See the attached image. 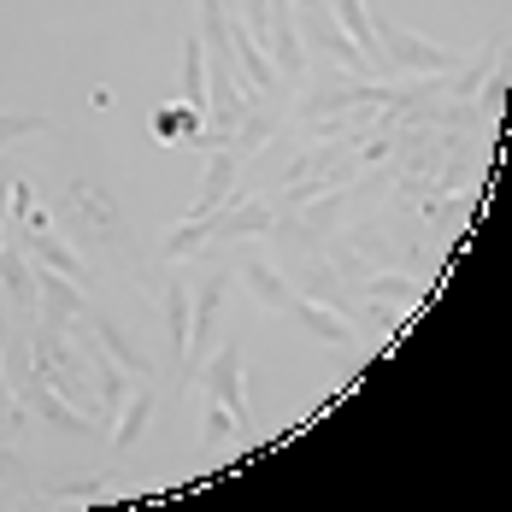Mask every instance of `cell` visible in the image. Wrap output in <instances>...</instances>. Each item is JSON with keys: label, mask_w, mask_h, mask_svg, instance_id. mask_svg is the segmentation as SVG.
I'll list each match as a JSON object with an SVG mask.
<instances>
[{"label": "cell", "mask_w": 512, "mask_h": 512, "mask_svg": "<svg viewBox=\"0 0 512 512\" xmlns=\"http://www.w3.org/2000/svg\"><path fill=\"white\" fill-rule=\"evenodd\" d=\"M218 6H224V12H236V0H218Z\"/></svg>", "instance_id": "cell-28"}, {"label": "cell", "mask_w": 512, "mask_h": 512, "mask_svg": "<svg viewBox=\"0 0 512 512\" xmlns=\"http://www.w3.org/2000/svg\"><path fill=\"white\" fill-rule=\"evenodd\" d=\"M289 318L307 330V336H318V342H330V348H354V324L342 318L336 307H324V301H312V295H295L289 301Z\"/></svg>", "instance_id": "cell-10"}, {"label": "cell", "mask_w": 512, "mask_h": 512, "mask_svg": "<svg viewBox=\"0 0 512 512\" xmlns=\"http://www.w3.org/2000/svg\"><path fill=\"white\" fill-rule=\"evenodd\" d=\"M42 130H48L42 112H0V154L18 148V142H30V136H42Z\"/></svg>", "instance_id": "cell-21"}, {"label": "cell", "mask_w": 512, "mask_h": 512, "mask_svg": "<svg viewBox=\"0 0 512 512\" xmlns=\"http://www.w3.org/2000/svg\"><path fill=\"white\" fill-rule=\"evenodd\" d=\"M201 383H206V395H212L218 407L236 412V424H248V395H242V348H236V342H230V348H218V354L206 359Z\"/></svg>", "instance_id": "cell-6"}, {"label": "cell", "mask_w": 512, "mask_h": 512, "mask_svg": "<svg viewBox=\"0 0 512 512\" xmlns=\"http://www.w3.org/2000/svg\"><path fill=\"white\" fill-rule=\"evenodd\" d=\"M165 342H171V359L183 365V354H189V283H165Z\"/></svg>", "instance_id": "cell-16"}, {"label": "cell", "mask_w": 512, "mask_h": 512, "mask_svg": "<svg viewBox=\"0 0 512 512\" xmlns=\"http://www.w3.org/2000/svg\"><path fill=\"white\" fill-rule=\"evenodd\" d=\"M218 312H224V277H206L195 289V318H189V354H183V377H201L212 359V336H218Z\"/></svg>", "instance_id": "cell-4"}, {"label": "cell", "mask_w": 512, "mask_h": 512, "mask_svg": "<svg viewBox=\"0 0 512 512\" xmlns=\"http://www.w3.org/2000/svg\"><path fill=\"white\" fill-rule=\"evenodd\" d=\"M236 430H242V424H236V412H230V407H218V401L206 407V442H212V448H224Z\"/></svg>", "instance_id": "cell-24"}, {"label": "cell", "mask_w": 512, "mask_h": 512, "mask_svg": "<svg viewBox=\"0 0 512 512\" xmlns=\"http://www.w3.org/2000/svg\"><path fill=\"white\" fill-rule=\"evenodd\" d=\"M324 195H336V177H307V183H289V189H283V212H295V206H307V201H324Z\"/></svg>", "instance_id": "cell-22"}, {"label": "cell", "mask_w": 512, "mask_h": 512, "mask_svg": "<svg viewBox=\"0 0 512 512\" xmlns=\"http://www.w3.org/2000/svg\"><path fill=\"white\" fill-rule=\"evenodd\" d=\"M83 324L95 330V342H101L106 354H112L118 365H124V377H142V383L154 377V359H148L142 348H136V342H130V336H124V330H118V324H112V312L89 307V312H83Z\"/></svg>", "instance_id": "cell-8"}, {"label": "cell", "mask_w": 512, "mask_h": 512, "mask_svg": "<svg viewBox=\"0 0 512 512\" xmlns=\"http://www.w3.org/2000/svg\"><path fill=\"white\" fill-rule=\"evenodd\" d=\"M24 242V254L36 259L42 271H59V277H71V283H83L89 277V265H83V254L65 242V236H53V224H42V230H30V236H18Z\"/></svg>", "instance_id": "cell-9"}, {"label": "cell", "mask_w": 512, "mask_h": 512, "mask_svg": "<svg viewBox=\"0 0 512 512\" xmlns=\"http://www.w3.org/2000/svg\"><path fill=\"white\" fill-rule=\"evenodd\" d=\"M301 6H324V0H301Z\"/></svg>", "instance_id": "cell-29"}, {"label": "cell", "mask_w": 512, "mask_h": 512, "mask_svg": "<svg viewBox=\"0 0 512 512\" xmlns=\"http://www.w3.org/2000/svg\"><path fill=\"white\" fill-rule=\"evenodd\" d=\"M371 318H377V330H401V307H389V301H371Z\"/></svg>", "instance_id": "cell-26"}, {"label": "cell", "mask_w": 512, "mask_h": 512, "mask_svg": "<svg viewBox=\"0 0 512 512\" xmlns=\"http://www.w3.org/2000/svg\"><path fill=\"white\" fill-rule=\"evenodd\" d=\"M365 283H371V301H389V307H401V312L418 307V301H424V289H430V283L401 277V271H371Z\"/></svg>", "instance_id": "cell-17"}, {"label": "cell", "mask_w": 512, "mask_h": 512, "mask_svg": "<svg viewBox=\"0 0 512 512\" xmlns=\"http://www.w3.org/2000/svg\"><path fill=\"white\" fill-rule=\"evenodd\" d=\"M236 165H242V154H236V148H218V154L206 159L201 201H195V212H189V218H206V212H218V206L230 201V189H236Z\"/></svg>", "instance_id": "cell-13"}, {"label": "cell", "mask_w": 512, "mask_h": 512, "mask_svg": "<svg viewBox=\"0 0 512 512\" xmlns=\"http://www.w3.org/2000/svg\"><path fill=\"white\" fill-rule=\"evenodd\" d=\"M148 418H154V389L142 383V395H130V401H124V412L112 418V424H118V430H112V454H130V448L142 442Z\"/></svg>", "instance_id": "cell-15"}, {"label": "cell", "mask_w": 512, "mask_h": 512, "mask_svg": "<svg viewBox=\"0 0 512 512\" xmlns=\"http://www.w3.org/2000/svg\"><path fill=\"white\" fill-rule=\"evenodd\" d=\"M242 277H248V289H254V301H259V307L289 312V301H295V289L283 283V271H271V265H259V259H254V265H248Z\"/></svg>", "instance_id": "cell-18"}, {"label": "cell", "mask_w": 512, "mask_h": 512, "mask_svg": "<svg viewBox=\"0 0 512 512\" xmlns=\"http://www.w3.org/2000/svg\"><path fill=\"white\" fill-rule=\"evenodd\" d=\"M18 477H24V460L12 448H0V483H18Z\"/></svg>", "instance_id": "cell-27"}, {"label": "cell", "mask_w": 512, "mask_h": 512, "mask_svg": "<svg viewBox=\"0 0 512 512\" xmlns=\"http://www.w3.org/2000/svg\"><path fill=\"white\" fill-rule=\"evenodd\" d=\"M271 224H277V206L271 201H242V206L224 201L212 212V236H242L248 242V236H265Z\"/></svg>", "instance_id": "cell-11"}, {"label": "cell", "mask_w": 512, "mask_h": 512, "mask_svg": "<svg viewBox=\"0 0 512 512\" xmlns=\"http://www.w3.org/2000/svg\"><path fill=\"white\" fill-rule=\"evenodd\" d=\"M336 24H342V36L354 42L365 59H377V30H371V12H365V0H336Z\"/></svg>", "instance_id": "cell-19"}, {"label": "cell", "mask_w": 512, "mask_h": 512, "mask_svg": "<svg viewBox=\"0 0 512 512\" xmlns=\"http://www.w3.org/2000/svg\"><path fill=\"white\" fill-rule=\"evenodd\" d=\"M265 142H271V118H242V130L230 136V148H236L242 159L254 154V148H265Z\"/></svg>", "instance_id": "cell-23"}, {"label": "cell", "mask_w": 512, "mask_h": 512, "mask_svg": "<svg viewBox=\"0 0 512 512\" xmlns=\"http://www.w3.org/2000/svg\"><path fill=\"white\" fill-rule=\"evenodd\" d=\"M12 395L30 407V418H42V424H48V430H59V436H95V418H89L83 407H71V401L53 389L48 377L36 371V365H30L24 377H12Z\"/></svg>", "instance_id": "cell-1"}, {"label": "cell", "mask_w": 512, "mask_h": 512, "mask_svg": "<svg viewBox=\"0 0 512 512\" xmlns=\"http://www.w3.org/2000/svg\"><path fill=\"white\" fill-rule=\"evenodd\" d=\"M0 301L12 307L18 330L36 324V259L24 254V242H0Z\"/></svg>", "instance_id": "cell-3"}, {"label": "cell", "mask_w": 512, "mask_h": 512, "mask_svg": "<svg viewBox=\"0 0 512 512\" xmlns=\"http://www.w3.org/2000/svg\"><path fill=\"white\" fill-rule=\"evenodd\" d=\"M224 30H230V59L242 65L248 89H259V95H271V89H277V65H271V59H265V48H259L254 36H248L242 12H224Z\"/></svg>", "instance_id": "cell-7"}, {"label": "cell", "mask_w": 512, "mask_h": 512, "mask_svg": "<svg viewBox=\"0 0 512 512\" xmlns=\"http://www.w3.org/2000/svg\"><path fill=\"white\" fill-rule=\"evenodd\" d=\"M212 242V212L206 218H183L171 236H165V259H189L195 248H206Z\"/></svg>", "instance_id": "cell-20"}, {"label": "cell", "mask_w": 512, "mask_h": 512, "mask_svg": "<svg viewBox=\"0 0 512 512\" xmlns=\"http://www.w3.org/2000/svg\"><path fill=\"white\" fill-rule=\"evenodd\" d=\"M206 130V112L201 106H189V101H177V106H159L154 112V136L165 142V148H195V136Z\"/></svg>", "instance_id": "cell-14"}, {"label": "cell", "mask_w": 512, "mask_h": 512, "mask_svg": "<svg viewBox=\"0 0 512 512\" xmlns=\"http://www.w3.org/2000/svg\"><path fill=\"white\" fill-rule=\"evenodd\" d=\"M71 218H77L83 230H101V242L118 236V206L106 201L89 177H77V183H71Z\"/></svg>", "instance_id": "cell-12"}, {"label": "cell", "mask_w": 512, "mask_h": 512, "mask_svg": "<svg viewBox=\"0 0 512 512\" xmlns=\"http://www.w3.org/2000/svg\"><path fill=\"white\" fill-rule=\"evenodd\" d=\"M271 30H265V59L289 77V83H301L307 77V48H301V24H295V6L289 0H271Z\"/></svg>", "instance_id": "cell-5"}, {"label": "cell", "mask_w": 512, "mask_h": 512, "mask_svg": "<svg viewBox=\"0 0 512 512\" xmlns=\"http://www.w3.org/2000/svg\"><path fill=\"white\" fill-rule=\"evenodd\" d=\"M371 30H377V42H383V53L401 65V71H418V77H448L454 65H460V53L442 48V42H424V36H412V30H401L395 18H371Z\"/></svg>", "instance_id": "cell-2"}, {"label": "cell", "mask_w": 512, "mask_h": 512, "mask_svg": "<svg viewBox=\"0 0 512 512\" xmlns=\"http://www.w3.org/2000/svg\"><path fill=\"white\" fill-rule=\"evenodd\" d=\"M65 501H77V507H95V501H106L101 483H77V489H65Z\"/></svg>", "instance_id": "cell-25"}]
</instances>
